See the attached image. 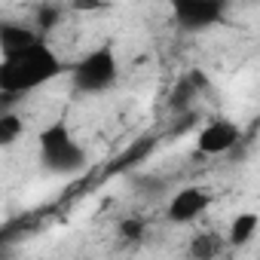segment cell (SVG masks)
I'll use <instances>...</instances> for the list:
<instances>
[{
	"mask_svg": "<svg viewBox=\"0 0 260 260\" xmlns=\"http://www.w3.org/2000/svg\"><path fill=\"white\" fill-rule=\"evenodd\" d=\"M239 144H242V128H239V122H233L226 116H214L196 135V150L202 156H226Z\"/></svg>",
	"mask_w": 260,
	"mask_h": 260,
	"instance_id": "5",
	"label": "cell"
},
{
	"mask_svg": "<svg viewBox=\"0 0 260 260\" xmlns=\"http://www.w3.org/2000/svg\"><path fill=\"white\" fill-rule=\"evenodd\" d=\"M226 13H230V0H172L175 25L187 34H199L220 25Z\"/></svg>",
	"mask_w": 260,
	"mask_h": 260,
	"instance_id": "4",
	"label": "cell"
},
{
	"mask_svg": "<svg viewBox=\"0 0 260 260\" xmlns=\"http://www.w3.org/2000/svg\"><path fill=\"white\" fill-rule=\"evenodd\" d=\"M64 71H68V64L46 43V37H40L16 52L0 55V101L13 104L25 95L37 92L40 86H49Z\"/></svg>",
	"mask_w": 260,
	"mask_h": 260,
	"instance_id": "1",
	"label": "cell"
},
{
	"mask_svg": "<svg viewBox=\"0 0 260 260\" xmlns=\"http://www.w3.org/2000/svg\"><path fill=\"white\" fill-rule=\"evenodd\" d=\"M211 193L205 190V187H181L172 199H169V205H166V217L172 220V223H181V226H187V223H193V220H199L208 208H211Z\"/></svg>",
	"mask_w": 260,
	"mask_h": 260,
	"instance_id": "6",
	"label": "cell"
},
{
	"mask_svg": "<svg viewBox=\"0 0 260 260\" xmlns=\"http://www.w3.org/2000/svg\"><path fill=\"white\" fill-rule=\"evenodd\" d=\"M74 10H83V13H86V10H89V13H92V10H104V0H74Z\"/></svg>",
	"mask_w": 260,
	"mask_h": 260,
	"instance_id": "14",
	"label": "cell"
},
{
	"mask_svg": "<svg viewBox=\"0 0 260 260\" xmlns=\"http://www.w3.org/2000/svg\"><path fill=\"white\" fill-rule=\"evenodd\" d=\"M199 89L193 86V74L190 77H184L178 86H175V95H172V107H178V110H184L190 101H193V95H196Z\"/></svg>",
	"mask_w": 260,
	"mask_h": 260,
	"instance_id": "11",
	"label": "cell"
},
{
	"mask_svg": "<svg viewBox=\"0 0 260 260\" xmlns=\"http://www.w3.org/2000/svg\"><path fill=\"white\" fill-rule=\"evenodd\" d=\"M37 150H40V162L46 172L52 175H77L86 169L89 156L86 147L74 138L71 125L68 122H49L46 128H40V138H37Z\"/></svg>",
	"mask_w": 260,
	"mask_h": 260,
	"instance_id": "2",
	"label": "cell"
},
{
	"mask_svg": "<svg viewBox=\"0 0 260 260\" xmlns=\"http://www.w3.org/2000/svg\"><path fill=\"white\" fill-rule=\"evenodd\" d=\"M119 236H122L125 242L141 239V236H144V220H141V217H125V220L119 223Z\"/></svg>",
	"mask_w": 260,
	"mask_h": 260,
	"instance_id": "12",
	"label": "cell"
},
{
	"mask_svg": "<svg viewBox=\"0 0 260 260\" xmlns=\"http://www.w3.org/2000/svg\"><path fill=\"white\" fill-rule=\"evenodd\" d=\"M25 135V119L16 110H0V147H10Z\"/></svg>",
	"mask_w": 260,
	"mask_h": 260,
	"instance_id": "10",
	"label": "cell"
},
{
	"mask_svg": "<svg viewBox=\"0 0 260 260\" xmlns=\"http://www.w3.org/2000/svg\"><path fill=\"white\" fill-rule=\"evenodd\" d=\"M190 257H196V260H214V257H220L223 251H226V236H220V233H199V236H193V242H190Z\"/></svg>",
	"mask_w": 260,
	"mask_h": 260,
	"instance_id": "9",
	"label": "cell"
},
{
	"mask_svg": "<svg viewBox=\"0 0 260 260\" xmlns=\"http://www.w3.org/2000/svg\"><path fill=\"white\" fill-rule=\"evenodd\" d=\"M43 34L34 28V25H25V22H16V19H0V55L7 52H16L34 40H40Z\"/></svg>",
	"mask_w": 260,
	"mask_h": 260,
	"instance_id": "7",
	"label": "cell"
},
{
	"mask_svg": "<svg viewBox=\"0 0 260 260\" xmlns=\"http://www.w3.org/2000/svg\"><path fill=\"white\" fill-rule=\"evenodd\" d=\"M68 71H71L74 89L83 92V95H101V92L113 89L116 80H119V58H116L113 43H101V46L89 49Z\"/></svg>",
	"mask_w": 260,
	"mask_h": 260,
	"instance_id": "3",
	"label": "cell"
},
{
	"mask_svg": "<svg viewBox=\"0 0 260 260\" xmlns=\"http://www.w3.org/2000/svg\"><path fill=\"white\" fill-rule=\"evenodd\" d=\"M55 22H58V10H55V7H40V10H37V31H40L43 37H46V31H49Z\"/></svg>",
	"mask_w": 260,
	"mask_h": 260,
	"instance_id": "13",
	"label": "cell"
},
{
	"mask_svg": "<svg viewBox=\"0 0 260 260\" xmlns=\"http://www.w3.org/2000/svg\"><path fill=\"white\" fill-rule=\"evenodd\" d=\"M260 230V214L257 211H239L226 230V248H245Z\"/></svg>",
	"mask_w": 260,
	"mask_h": 260,
	"instance_id": "8",
	"label": "cell"
}]
</instances>
